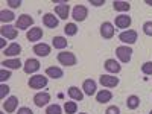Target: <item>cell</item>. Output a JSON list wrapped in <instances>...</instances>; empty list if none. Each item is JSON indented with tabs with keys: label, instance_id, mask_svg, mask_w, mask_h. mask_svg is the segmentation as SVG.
<instances>
[{
	"label": "cell",
	"instance_id": "cell-35",
	"mask_svg": "<svg viewBox=\"0 0 152 114\" xmlns=\"http://www.w3.org/2000/svg\"><path fill=\"white\" fill-rule=\"evenodd\" d=\"M8 93H9V87L5 85V84H2V85H0V99L5 100V97H6Z\"/></svg>",
	"mask_w": 152,
	"mask_h": 114
},
{
	"label": "cell",
	"instance_id": "cell-34",
	"mask_svg": "<svg viewBox=\"0 0 152 114\" xmlns=\"http://www.w3.org/2000/svg\"><path fill=\"white\" fill-rule=\"evenodd\" d=\"M143 32H145V35L152 37V21H146L143 24Z\"/></svg>",
	"mask_w": 152,
	"mask_h": 114
},
{
	"label": "cell",
	"instance_id": "cell-25",
	"mask_svg": "<svg viewBox=\"0 0 152 114\" xmlns=\"http://www.w3.org/2000/svg\"><path fill=\"white\" fill-rule=\"evenodd\" d=\"M113 8L119 12H126V11L131 9V5H129V2H125V0H114Z\"/></svg>",
	"mask_w": 152,
	"mask_h": 114
},
{
	"label": "cell",
	"instance_id": "cell-8",
	"mask_svg": "<svg viewBox=\"0 0 152 114\" xmlns=\"http://www.w3.org/2000/svg\"><path fill=\"white\" fill-rule=\"evenodd\" d=\"M0 34H2V38H6V40H15L18 35V29L14 26H9V24H3L0 28Z\"/></svg>",
	"mask_w": 152,
	"mask_h": 114
},
{
	"label": "cell",
	"instance_id": "cell-38",
	"mask_svg": "<svg viewBox=\"0 0 152 114\" xmlns=\"http://www.w3.org/2000/svg\"><path fill=\"white\" fill-rule=\"evenodd\" d=\"M17 114H34V111L31 108H28V107H21V108H18Z\"/></svg>",
	"mask_w": 152,
	"mask_h": 114
},
{
	"label": "cell",
	"instance_id": "cell-26",
	"mask_svg": "<svg viewBox=\"0 0 152 114\" xmlns=\"http://www.w3.org/2000/svg\"><path fill=\"white\" fill-rule=\"evenodd\" d=\"M52 46L55 47V49H66L67 47V38H64V37H53L52 38Z\"/></svg>",
	"mask_w": 152,
	"mask_h": 114
},
{
	"label": "cell",
	"instance_id": "cell-12",
	"mask_svg": "<svg viewBox=\"0 0 152 114\" xmlns=\"http://www.w3.org/2000/svg\"><path fill=\"white\" fill-rule=\"evenodd\" d=\"M55 12H56L58 18H61V20H67V18H69V12H70V6H69V3L64 2V3L56 5V6H55Z\"/></svg>",
	"mask_w": 152,
	"mask_h": 114
},
{
	"label": "cell",
	"instance_id": "cell-20",
	"mask_svg": "<svg viewBox=\"0 0 152 114\" xmlns=\"http://www.w3.org/2000/svg\"><path fill=\"white\" fill-rule=\"evenodd\" d=\"M105 69H107V72H110V73H119L120 70H122V66L119 64V62L116 61V59H107L105 61Z\"/></svg>",
	"mask_w": 152,
	"mask_h": 114
},
{
	"label": "cell",
	"instance_id": "cell-1",
	"mask_svg": "<svg viewBox=\"0 0 152 114\" xmlns=\"http://www.w3.org/2000/svg\"><path fill=\"white\" fill-rule=\"evenodd\" d=\"M47 82H49V79L46 78V76H43V75H34V76L29 78L28 85L31 88H34V90H41V88H44L47 85Z\"/></svg>",
	"mask_w": 152,
	"mask_h": 114
},
{
	"label": "cell",
	"instance_id": "cell-36",
	"mask_svg": "<svg viewBox=\"0 0 152 114\" xmlns=\"http://www.w3.org/2000/svg\"><path fill=\"white\" fill-rule=\"evenodd\" d=\"M105 114H120V108H119V107H116V105H111V107H108V108H107Z\"/></svg>",
	"mask_w": 152,
	"mask_h": 114
},
{
	"label": "cell",
	"instance_id": "cell-19",
	"mask_svg": "<svg viewBox=\"0 0 152 114\" xmlns=\"http://www.w3.org/2000/svg\"><path fill=\"white\" fill-rule=\"evenodd\" d=\"M3 53H5L6 56H17V55L21 53V46H20L18 43H11V44L3 50Z\"/></svg>",
	"mask_w": 152,
	"mask_h": 114
},
{
	"label": "cell",
	"instance_id": "cell-22",
	"mask_svg": "<svg viewBox=\"0 0 152 114\" xmlns=\"http://www.w3.org/2000/svg\"><path fill=\"white\" fill-rule=\"evenodd\" d=\"M46 76L52 79H61L62 76H64V72H62L59 67H47L46 69Z\"/></svg>",
	"mask_w": 152,
	"mask_h": 114
},
{
	"label": "cell",
	"instance_id": "cell-30",
	"mask_svg": "<svg viewBox=\"0 0 152 114\" xmlns=\"http://www.w3.org/2000/svg\"><path fill=\"white\" fill-rule=\"evenodd\" d=\"M64 111L67 113V114H76V111H78V104L76 102H66L64 104Z\"/></svg>",
	"mask_w": 152,
	"mask_h": 114
},
{
	"label": "cell",
	"instance_id": "cell-42",
	"mask_svg": "<svg viewBox=\"0 0 152 114\" xmlns=\"http://www.w3.org/2000/svg\"><path fill=\"white\" fill-rule=\"evenodd\" d=\"M79 114H87V113H79Z\"/></svg>",
	"mask_w": 152,
	"mask_h": 114
},
{
	"label": "cell",
	"instance_id": "cell-41",
	"mask_svg": "<svg viewBox=\"0 0 152 114\" xmlns=\"http://www.w3.org/2000/svg\"><path fill=\"white\" fill-rule=\"evenodd\" d=\"M146 5H149V6H152V0H146Z\"/></svg>",
	"mask_w": 152,
	"mask_h": 114
},
{
	"label": "cell",
	"instance_id": "cell-15",
	"mask_svg": "<svg viewBox=\"0 0 152 114\" xmlns=\"http://www.w3.org/2000/svg\"><path fill=\"white\" fill-rule=\"evenodd\" d=\"M82 90H84V94L87 96H93L97 90V85L93 79H85L84 84H82Z\"/></svg>",
	"mask_w": 152,
	"mask_h": 114
},
{
	"label": "cell",
	"instance_id": "cell-24",
	"mask_svg": "<svg viewBox=\"0 0 152 114\" xmlns=\"http://www.w3.org/2000/svg\"><path fill=\"white\" fill-rule=\"evenodd\" d=\"M67 93H69V96H70L73 100H82V99H84V91L79 90V88H78V87H75V85L69 87Z\"/></svg>",
	"mask_w": 152,
	"mask_h": 114
},
{
	"label": "cell",
	"instance_id": "cell-3",
	"mask_svg": "<svg viewBox=\"0 0 152 114\" xmlns=\"http://www.w3.org/2000/svg\"><path fill=\"white\" fill-rule=\"evenodd\" d=\"M137 37H138V34H137L135 31L128 29V31H123V32L119 35V40H120L125 46H131V44H134V43L137 41Z\"/></svg>",
	"mask_w": 152,
	"mask_h": 114
},
{
	"label": "cell",
	"instance_id": "cell-28",
	"mask_svg": "<svg viewBox=\"0 0 152 114\" xmlns=\"http://www.w3.org/2000/svg\"><path fill=\"white\" fill-rule=\"evenodd\" d=\"M14 18H15V15L12 11H5V9L0 11V20H2V23H9Z\"/></svg>",
	"mask_w": 152,
	"mask_h": 114
},
{
	"label": "cell",
	"instance_id": "cell-29",
	"mask_svg": "<svg viewBox=\"0 0 152 114\" xmlns=\"http://www.w3.org/2000/svg\"><path fill=\"white\" fill-rule=\"evenodd\" d=\"M64 32H66L67 37H73V35L78 34V26H76L75 23H67L66 28H64Z\"/></svg>",
	"mask_w": 152,
	"mask_h": 114
},
{
	"label": "cell",
	"instance_id": "cell-39",
	"mask_svg": "<svg viewBox=\"0 0 152 114\" xmlns=\"http://www.w3.org/2000/svg\"><path fill=\"white\" fill-rule=\"evenodd\" d=\"M104 3H105V0H90V5H93V6H100Z\"/></svg>",
	"mask_w": 152,
	"mask_h": 114
},
{
	"label": "cell",
	"instance_id": "cell-14",
	"mask_svg": "<svg viewBox=\"0 0 152 114\" xmlns=\"http://www.w3.org/2000/svg\"><path fill=\"white\" fill-rule=\"evenodd\" d=\"M26 38L31 41V43H35V41H40L43 38V29L41 28H32L26 32Z\"/></svg>",
	"mask_w": 152,
	"mask_h": 114
},
{
	"label": "cell",
	"instance_id": "cell-33",
	"mask_svg": "<svg viewBox=\"0 0 152 114\" xmlns=\"http://www.w3.org/2000/svg\"><path fill=\"white\" fill-rule=\"evenodd\" d=\"M9 78H11V72H9L8 69H2V70H0V81L5 82V81H8Z\"/></svg>",
	"mask_w": 152,
	"mask_h": 114
},
{
	"label": "cell",
	"instance_id": "cell-21",
	"mask_svg": "<svg viewBox=\"0 0 152 114\" xmlns=\"http://www.w3.org/2000/svg\"><path fill=\"white\" fill-rule=\"evenodd\" d=\"M2 66H3V69H8V70H15V69L21 67V61L18 58L5 59V61H2Z\"/></svg>",
	"mask_w": 152,
	"mask_h": 114
},
{
	"label": "cell",
	"instance_id": "cell-2",
	"mask_svg": "<svg viewBox=\"0 0 152 114\" xmlns=\"http://www.w3.org/2000/svg\"><path fill=\"white\" fill-rule=\"evenodd\" d=\"M58 62L61 66H66V67H72V66H75L76 64V56H75V53H72V52H61V53H58Z\"/></svg>",
	"mask_w": 152,
	"mask_h": 114
},
{
	"label": "cell",
	"instance_id": "cell-16",
	"mask_svg": "<svg viewBox=\"0 0 152 114\" xmlns=\"http://www.w3.org/2000/svg\"><path fill=\"white\" fill-rule=\"evenodd\" d=\"M17 107H18V99H17L15 96L8 97L5 102H3V110H5L6 113H14V111L17 110Z\"/></svg>",
	"mask_w": 152,
	"mask_h": 114
},
{
	"label": "cell",
	"instance_id": "cell-44",
	"mask_svg": "<svg viewBox=\"0 0 152 114\" xmlns=\"http://www.w3.org/2000/svg\"><path fill=\"white\" fill-rule=\"evenodd\" d=\"M0 114H3V113H0Z\"/></svg>",
	"mask_w": 152,
	"mask_h": 114
},
{
	"label": "cell",
	"instance_id": "cell-10",
	"mask_svg": "<svg viewBox=\"0 0 152 114\" xmlns=\"http://www.w3.org/2000/svg\"><path fill=\"white\" fill-rule=\"evenodd\" d=\"M49 102H50V94L46 93V91H40V93H37V94L34 96V104H35L38 108L46 107Z\"/></svg>",
	"mask_w": 152,
	"mask_h": 114
},
{
	"label": "cell",
	"instance_id": "cell-5",
	"mask_svg": "<svg viewBox=\"0 0 152 114\" xmlns=\"http://www.w3.org/2000/svg\"><path fill=\"white\" fill-rule=\"evenodd\" d=\"M34 24V18L28 14H21L18 18H17V23H15V28L18 31H29V28Z\"/></svg>",
	"mask_w": 152,
	"mask_h": 114
},
{
	"label": "cell",
	"instance_id": "cell-11",
	"mask_svg": "<svg viewBox=\"0 0 152 114\" xmlns=\"http://www.w3.org/2000/svg\"><path fill=\"white\" fill-rule=\"evenodd\" d=\"M114 34H116V29H114V24H113V23L105 21V23L100 24V35H102L104 38L110 40V38L114 37Z\"/></svg>",
	"mask_w": 152,
	"mask_h": 114
},
{
	"label": "cell",
	"instance_id": "cell-40",
	"mask_svg": "<svg viewBox=\"0 0 152 114\" xmlns=\"http://www.w3.org/2000/svg\"><path fill=\"white\" fill-rule=\"evenodd\" d=\"M5 44H6V41H5V38H0V47H5Z\"/></svg>",
	"mask_w": 152,
	"mask_h": 114
},
{
	"label": "cell",
	"instance_id": "cell-13",
	"mask_svg": "<svg viewBox=\"0 0 152 114\" xmlns=\"http://www.w3.org/2000/svg\"><path fill=\"white\" fill-rule=\"evenodd\" d=\"M131 23H132L131 17L126 15V14H120V15L116 17V26L119 29H128L131 26Z\"/></svg>",
	"mask_w": 152,
	"mask_h": 114
},
{
	"label": "cell",
	"instance_id": "cell-32",
	"mask_svg": "<svg viewBox=\"0 0 152 114\" xmlns=\"http://www.w3.org/2000/svg\"><path fill=\"white\" fill-rule=\"evenodd\" d=\"M142 72L145 73V75H152V61H146L145 64L142 66Z\"/></svg>",
	"mask_w": 152,
	"mask_h": 114
},
{
	"label": "cell",
	"instance_id": "cell-6",
	"mask_svg": "<svg viewBox=\"0 0 152 114\" xmlns=\"http://www.w3.org/2000/svg\"><path fill=\"white\" fill-rule=\"evenodd\" d=\"M40 67H41L40 61L35 59V58H29V59H26V62H24L23 72H24V73H28V75H34L35 72L40 70Z\"/></svg>",
	"mask_w": 152,
	"mask_h": 114
},
{
	"label": "cell",
	"instance_id": "cell-27",
	"mask_svg": "<svg viewBox=\"0 0 152 114\" xmlns=\"http://www.w3.org/2000/svg\"><path fill=\"white\" fill-rule=\"evenodd\" d=\"M126 107H128L129 110H135V108H138V107H140V97L135 96V94L129 96L128 99H126Z\"/></svg>",
	"mask_w": 152,
	"mask_h": 114
},
{
	"label": "cell",
	"instance_id": "cell-31",
	"mask_svg": "<svg viewBox=\"0 0 152 114\" xmlns=\"http://www.w3.org/2000/svg\"><path fill=\"white\" fill-rule=\"evenodd\" d=\"M46 114H62V108H61L58 104L49 105V107L46 108Z\"/></svg>",
	"mask_w": 152,
	"mask_h": 114
},
{
	"label": "cell",
	"instance_id": "cell-37",
	"mask_svg": "<svg viewBox=\"0 0 152 114\" xmlns=\"http://www.w3.org/2000/svg\"><path fill=\"white\" fill-rule=\"evenodd\" d=\"M11 8H20L21 6V0H8L6 2Z\"/></svg>",
	"mask_w": 152,
	"mask_h": 114
},
{
	"label": "cell",
	"instance_id": "cell-23",
	"mask_svg": "<svg viewBox=\"0 0 152 114\" xmlns=\"http://www.w3.org/2000/svg\"><path fill=\"white\" fill-rule=\"evenodd\" d=\"M113 99V93L110 90H100L97 94H96V100L99 104H107Z\"/></svg>",
	"mask_w": 152,
	"mask_h": 114
},
{
	"label": "cell",
	"instance_id": "cell-7",
	"mask_svg": "<svg viewBox=\"0 0 152 114\" xmlns=\"http://www.w3.org/2000/svg\"><path fill=\"white\" fill-rule=\"evenodd\" d=\"M88 15V9L84 5H76L72 11V17L75 21H84Z\"/></svg>",
	"mask_w": 152,
	"mask_h": 114
},
{
	"label": "cell",
	"instance_id": "cell-18",
	"mask_svg": "<svg viewBox=\"0 0 152 114\" xmlns=\"http://www.w3.org/2000/svg\"><path fill=\"white\" fill-rule=\"evenodd\" d=\"M34 53L37 56H47L50 53V46L46 43H38L34 46Z\"/></svg>",
	"mask_w": 152,
	"mask_h": 114
},
{
	"label": "cell",
	"instance_id": "cell-9",
	"mask_svg": "<svg viewBox=\"0 0 152 114\" xmlns=\"http://www.w3.org/2000/svg\"><path fill=\"white\" fill-rule=\"evenodd\" d=\"M99 82L102 87H107V88H114L119 85V78H116V76L113 75H102L99 78Z\"/></svg>",
	"mask_w": 152,
	"mask_h": 114
},
{
	"label": "cell",
	"instance_id": "cell-17",
	"mask_svg": "<svg viewBox=\"0 0 152 114\" xmlns=\"http://www.w3.org/2000/svg\"><path fill=\"white\" fill-rule=\"evenodd\" d=\"M43 23H44V26H46V28H52V29H55V28L58 26L59 20L52 14V12H47V14L43 15Z\"/></svg>",
	"mask_w": 152,
	"mask_h": 114
},
{
	"label": "cell",
	"instance_id": "cell-43",
	"mask_svg": "<svg viewBox=\"0 0 152 114\" xmlns=\"http://www.w3.org/2000/svg\"><path fill=\"white\" fill-rule=\"evenodd\" d=\"M149 114H152V110H151V113H149Z\"/></svg>",
	"mask_w": 152,
	"mask_h": 114
},
{
	"label": "cell",
	"instance_id": "cell-4",
	"mask_svg": "<svg viewBox=\"0 0 152 114\" xmlns=\"http://www.w3.org/2000/svg\"><path fill=\"white\" fill-rule=\"evenodd\" d=\"M116 55L117 58L122 61V62H129L131 61V56H132V49L129 46H119L116 49Z\"/></svg>",
	"mask_w": 152,
	"mask_h": 114
}]
</instances>
